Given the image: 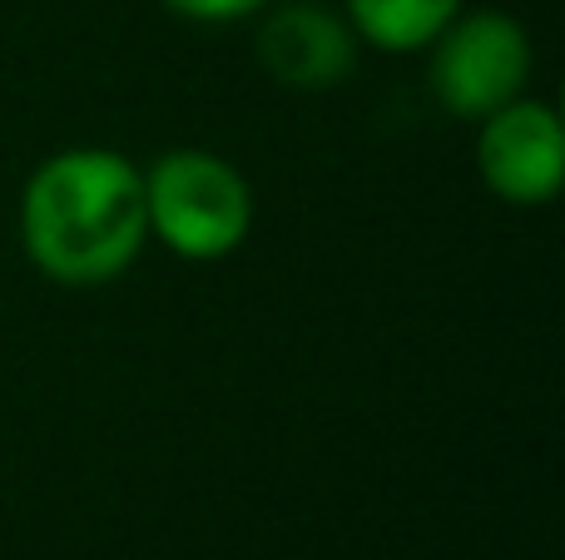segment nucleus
I'll list each match as a JSON object with an SVG mask.
<instances>
[{
	"mask_svg": "<svg viewBox=\"0 0 565 560\" xmlns=\"http://www.w3.org/2000/svg\"><path fill=\"white\" fill-rule=\"evenodd\" d=\"M477 169L497 198L516 208L551 204L565 184V129L546 99H511L481 119Z\"/></svg>",
	"mask_w": 565,
	"mask_h": 560,
	"instance_id": "nucleus-4",
	"label": "nucleus"
},
{
	"mask_svg": "<svg viewBox=\"0 0 565 560\" xmlns=\"http://www.w3.org/2000/svg\"><path fill=\"white\" fill-rule=\"evenodd\" d=\"M174 15L199 20V25H228V20H244L254 10H264L268 0H164Z\"/></svg>",
	"mask_w": 565,
	"mask_h": 560,
	"instance_id": "nucleus-7",
	"label": "nucleus"
},
{
	"mask_svg": "<svg viewBox=\"0 0 565 560\" xmlns=\"http://www.w3.org/2000/svg\"><path fill=\"white\" fill-rule=\"evenodd\" d=\"M149 238L145 169L119 149L75 144L40 159L20 194L25 258L65 288H99L119 278Z\"/></svg>",
	"mask_w": 565,
	"mask_h": 560,
	"instance_id": "nucleus-1",
	"label": "nucleus"
},
{
	"mask_svg": "<svg viewBox=\"0 0 565 560\" xmlns=\"http://www.w3.org/2000/svg\"><path fill=\"white\" fill-rule=\"evenodd\" d=\"M461 6L467 0H348V25L367 45L407 55V50H427Z\"/></svg>",
	"mask_w": 565,
	"mask_h": 560,
	"instance_id": "nucleus-6",
	"label": "nucleus"
},
{
	"mask_svg": "<svg viewBox=\"0 0 565 560\" xmlns=\"http://www.w3.org/2000/svg\"><path fill=\"white\" fill-rule=\"evenodd\" d=\"M145 214L169 254L218 263L254 228V189L214 149H169L145 169Z\"/></svg>",
	"mask_w": 565,
	"mask_h": 560,
	"instance_id": "nucleus-2",
	"label": "nucleus"
},
{
	"mask_svg": "<svg viewBox=\"0 0 565 560\" xmlns=\"http://www.w3.org/2000/svg\"><path fill=\"white\" fill-rule=\"evenodd\" d=\"M431 95L461 119H487L491 109L526 95L531 35L507 10H457L431 40Z\"/></svg>",
	"mask_w": 565,
	"mask_h": 560,
	"instance_id": "nucleus-3",
	"label": "nucleus"
},
{
	"mask_svg": "<svg viewBox=\"0 0 565 560\" xmlns=\"http://www.w3.org/2000/svg\"><path fill=\"white\" fill-rule=\"evenodd\" d=\"M352 25L318 0L274 6L258 25V65L288 89H338L358 65Z\"/></svg>",
	"mask_w": 565,
	"mask_h": 560,
	"instance_id": "nucleus-5",
	"label": "nucleus"
}]
</instances>
